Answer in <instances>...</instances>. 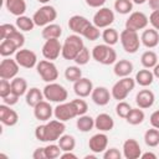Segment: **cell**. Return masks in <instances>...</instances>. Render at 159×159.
<instances>
[{
    "label": "cell",
    "instance_id": "6da1fadb",
    "mask_svg": "<svg viewBox=\"0 0 159 159\" xmlns=\"http://www.w3.org/2000/svg\"><path fill=\"white\" fill-rule=\"evenodd\" d=\"M66 125L62 120L53 119L47 120L46 124H41L35 129V137L40 142H55L65 133Z\"/></svg>",
    "mask_w": 159,
    "mask_h": 159
},
{
    "label": "cell",
    "instance_id": "7a4b0ae2",
    "mask_svg": "<svg viewBox=\"0 0 159 159\" xmlns=\"http://www.w3.org/2000/svg\"><path fill=\"white\" fill-rule=\"evenodd\" d=\"M84 47V43H83V40L81 37V35H77V34H73V35H70L66 37L63 45H62V57L65 60H68V61H73L75 57L80 53V51Z\"/></svg>",
    "mask_w": 159,
    "mask_h": 159
},
{
    "label": "cell",
    "instance_id": "3957f363",
    "mask_svg": "<svg viewBox=\"0 0 159 159\" xmlns=\"http://www.w3.org/2000/svg\"><path fill=\"white\" fill-rule=\"evenodd\" d=\"M92 57L94 61L102 65H112L117 62V52L112 46L107 43L96 45L92 48Z\"/></svg>",
    "mask_w": 159,
    "mask_h": 159
},
{
    "label": "cell",
    "instance_id": "277c9868",
    "mask_svg": "<svg viewBox=\"0 0 159 159\" xmlns=\"http://www.w3.org/2000/svg\"><path fill=\"white\" fill-rule=\"evenodd\" d=\"M135 86V80L128 77H122L119 81H117L111 91V94L114 99L117 101H123L128 97V94L134 89Z\"/></svg>",
    "mask_w": 159,
    "mask_h": 159
},
{
    "label": "cell",
    "instance_id": "5b68a950",
    "mask_svg": "<svg viewBox=\"0 0 159 159\" xmlns=\"http://www.w3.org/2000/svg\"><path fill=\"white\" fill-rule=\"evenodd\" d=\"M43 96L48 102H56V103H62L66 102L68 93L67 89L56 82H50L43 87Z\"/></svg>",
    "mask_w": 159,
    "mask_h": 159
},
{
    "label": "cell",
    "instance_id": "8992f818",
    "mask_svg": "<svg viewBox=\"0 0 159 159\" xmlns=\"http://www.w3.org/2000/svg\"><path fill=\"white\" fill-rule=\"evenodd\" d=\"M119 40H120V43H122L124 51L128 53H135L139 50L140 43H142L138 32L133 31V30H128V29H124L120 32Z\"/></svg>",
    "mask_w": 159,
    "mask_h": 159
},
{
    "label": "cell",
    "instance_id": "52a82bcc",
    "mask_svg": "<svg viewBox=\"0 0 159 159\" xmlns=\"http://www.w3.org/2000/svg\"><path fill=\"white\" fill-rule=\"evenodd\" d=\"M57 17V11L53 6L50 5H43L40 7L32 16L34 22L36 26H46L48 24H52Z\"/></svg>",
    "mask_w": 159,
    "mask_h": 159
},
{
    "label": "cell",
    "instance_id": "ba28073f",
    "mask_svg": "<svg viewBox=\"0 0 159 159\" xmlns=\"http://www.w3.org/2000/svg\"><path fill=\"white\" fill-rule=\"evenodd\" d=\"M36 70H37V73L40 75V77L50 83V82H55L58 77V71H57V67L55 66V63L52 61H48V60H42L40 62H37L36 65Z\"/></svg>",
    "mask_w": 159,
    "mask_h": 159
},
{
    "label": "cell",
    "instance_id": "9c48e42d",
    "mask_svg": "<svg viewBox=\"0 0 159 159\" xmlns=\"http://www.w3.org/2000/svg\"><path fill=\"white\" fill-rule=\"evenodd\" d=\"M149 24V17L142 12V11H134L129 15V17L125 21V29L138 31V30H144Z\"/></svg>",
    "mask_w": 159,
    "mask_h": 159
},
{
    "label": "cell",
    "instance_id": "30bf717a",
    "mask_svg": "<svg viewBox=\"0 0 159 159\" xmlns=\"http://www.w3.org/2000/svg\"><path fill=\"white\" fill-rule=\"evenodd\" d=\"M114 22V12L109 7H99L93 15V24L98 29H107Z\"/></svg>",
    "mask_w": 159,
    "mask_h": 159
},
{
    "label": "cell",
    "instance_id": "8fae6325",
    "mask_svg": "<svg viewBox=\"0 0 159 159\" xmlns=\"http://www.w3.org/2000/svg\"><path fill=\"white\" fill-rule=\"evenodd\" d=\"M53 116L56 117V119L62 120V122H67L77 116V112L72 104V102H62L58 103L55 108H53Z\"/></svg>",
    "mask_w": 159,
    "mask_h": 159
},
{
    "label": "cell",
    "instance_id": "7c38bea8",
    "mask_svg": "<svg viewBox=\"0 0 159 159\" xmlns=\"http://www.w3.org/2000/svg\"><path fill=\"white\" fill-rule=\"evenodd\" d=\"M15 60L24 68H32L37 65V56L34 51L27 48H20L15 53Z\"/></svg>",
    "mask_w": 159,
    "mask_h": 159
},
{
    "label": "cell",
    "instance_id": "4fadbf2b",
    "mask_svg": "<svg viewBox=\"0 0 159 159\" xmlns=\"http://www.w3.org/2000/svg\"><path fill=\"white\" fill-rule=\"evenodd\" d=\"M61 53H62V45L60 43L58 39H51L45 41L42 46V55L46 60L48 61L57 60Z\"/></svg>",
    "mask_w": 159,
    "mask_h": 159
},
{
    "label": "cell",
    "instance_id": "5bb4252c",
    "mask_svg": "<svg viewBox=\"0 0 159 159\" xmlns=\"http://www.w3.org/2000/svg\"><path fill=\"white\" fill-rule=\"evenodd\" d=\"M20 65L16 60L12 58H4L0 62V78L2 80H12L19 73Z\"/></svg>",
    "mask_w": 159,
    "mask_h": 159
},
{
    "label": "cell",
    "instance_id": "9a60e30c",
    "mask_svg": "<svg viewBox=\"0 0 159 159\" xmlns=\"http://www.w3.org/2000/svg\"><path fill=\"white\" fill-rule=\"evenodd\" d=\"M107 145H108V137L104 133H97V134L92 135L88 140L89 150L96 154L103 153L107 149Z\"/></svg>",
    "mask_w": 159,
    "mask_h": 159
},
{
    "label": "cell",
    "instance_id": "2e32d148",
    "mask_svg": "<svg viewBox=\"0 0 159 159\" xmlns=\"http://www.w3.org/2000/svg\"><path fill=\"white\" fill-rule=\"evenodd\" d=\"M52 114H53V108L51 107L48 101H41L39 104L34 107V116L39 120L47 122L51 119Z\"/></svg>",
    "mask_w": 159,
    "mask_h": 159
},
{
    "label": "cell",
    "instance_id": "e0dca14e",
    "mask_svg": "<svg viewBox=\"0 0 159 159\" xmlns=\"http://www.w3.org/2000/svg\"><path fill=\"white\" fill-rule=\"evenodd\" d=\"M142 155V149L135 139H127L123 143V157L125 159H138Z\"/></svg>",
    "mask_w": 159,
    "mask_h": 159
},
{
    "label": "cell",
    "instance_id": "ac0fdd59",
    "mask_svg": "<svg viewBox=\"0 0 159 159\" xmlns=\"http://www.w3.org/2000/svg\"><path fill=\"white\" fill-rule=\"evenodd\" d=\"M11 106H7V104H0V122L4 124V125H7V127H12L17 123L19 120V116L17 113L10 108Z\"/></svg>",
    "mask_w": 159,
    "mask_h": 159
},
{
    "label": "cell",
    "instance_id": "d6986e66",
    "mask_svg": "<svg viewBox=\"0 0 159 159\" xmlns=\"http://www.w3.org/2000/svg\"><path fill=\"white\" fill-rule=\"evenodd\" d=\"M73 91L80 98L88 97L93 91V83L89 78H80L78 81L73 82Z\"/></svg>",
    "mask_w": 159,
    "mask_h": 159
},
{
    "label": "cell",
    "instance_id": "ffe728a7",
    "mask_svg": "<svg viewBox=\"0 0 159 159\" xmlns=\"http://www.w3.org/2000/svg\"><path fill=\"white\" fill-rule=\"evenodd\" d=\"M89 24H92V22H89L88 19H86L84 16H81V15H73L68 20V27H70V30H72L75 34L81 35V36L84 32V30L88 27Z\"/></svg>",
    "mask_w": 159,
    "mask_h": 159
},
{
    "label": "cell",
    "instance_id": "44dd1931",
    "mask_svg": "<svg viewBox=\"0 0 159 159\" xmlns=\"http://www.w3.org/2000/svg\"><path fill=\"white\" fill-rule=\"evenodd\" d=\"M154 101H155V96L150 89H142L135 96V103L142 109L150 108L154 104Z\"/></svg>",
    "mask_w": 159,
    "mask_h": 159
},
{
    "label": "cell",
    "instance_id": "7402d4cb",
    "mask_svg": "<svg viewBox=\"0 0 159 159\" xmlns=\"http://www.w3.org/2000/svg\"><path fill=\"white\" fill-rule=\"evenodd\" d=\"M111 93H109V91H108V88H106V87H96V88H93V91H92V93H91V98H92V101L97 104V106H106V104H108L109 103V99H111Z\"/></svg>",
    "mask_w": 159,
    "mask_h": 159
},
{
    "label": "cell",
    "instance_id": "603a6c76",
    "mask_svg": "<svg viewBox=\"0 0 159 159\" xmlns=\"http://www.w3.org/2000/svg\"><path fill=\"white\" fill-rule=\"evenodd\" d=\"M140 42L147 48H154L159 43V34L155 29H145L140 36Z\"/></svg>",
    "mask_w": 159,
    "mask_h": 159
},
{
    "label": "cell",
    "instance_id": "cb8c5ba5",
    "mask_svg": "<svg viewBox=\"0 0 159 159\" xmlns=\"http://www.w3.org/2000/svg\"><path fill=\"white\" fill-rule=\"evenodd\" d=\"M94 127L99 130V132H109L113 129L114 127V120L113 118L107 114V113H101L96 117L94 119Z\"/></svg>",
    "mask_w": 159,
    "mask_h": 159
},
{
    "label": "cell",
    "instance_id": "d4e9b609",
    "mask_svg": "<svg viewBox=\"0 0 159 159\" xmlns=\"http://www.w3.org/2000/svg\"><path fill=\"white\" fill-rule=\"evenodd\" d=\"M113 72L118 77H128L133 72V63L128 60H119L114 63Z\"/></svg>",
    "mask_w": 159,
    "mask_h": 159
},
{
    "label": "cell",
    "instance_id": "484cf974",
    "mask_svg": "<svg viewBox=\"0 0 159 159\" xmlns=\"http://www.w3.org/2000/svg\"><path fill=\"white\" fill-rule=\"evenodd\" d=\"M5 6L6 10L15 16H21L26 11L25 0H5Z\"/></svg>",
    "mask_w": 159,
    "mask_h": 159
},
{
    "label": "cell",
    "instance_id": "4316f807",
    "mask_svg": "<svg viewBox=\"0 0 159 159\" xmlns=\"http://www.w3.org/2000/svg\"><path fill=\"white\" fill-rule=\"evenodd\" d=\"M135 83H138L142 87H148L153 83L154 81V75L152 71H149V68H144V70H139L135 75Z\"/></svg>",
    "mask_w": 159,
    "mask_h": 159
},
{
    "label": "cell",
    "instance_id": "83f0119b",
    "mask_svg": "<svg viewBox=\"0 0 159 159\" xmlns=\"http://www.w3.org/2000/svg\"><path fill=\"white\" fill-rule=\"evenodd\" d=\"M45 96H43V92H41L37 87H32L30 89H27L26 94H25V99H26V103L30 106V107H35L36 104H39L41 101H43Z\"/></svg>",
    "mask_w": 159,
    "mask_h": 159
},
{
    "label": "cell",
    "instance_id": "f1b7e54d",
    "mask_svg": "<svg viewBox=\"0 0 159 159\" xmlns=\"http://www.w3.org/2000/svg\"><path fill=\"white\" fill-rule=\"evenodd\" d=\"M42 37L45 40H51V39H60V36L62 35V29L60 25L57 24H48L43 27L42 32H41Z\"/></svg>",
    "mask_w": 159,
    "mask_h": 159
},
{
    "label": "cell",
    "instance_id": "f546056e",
    "mask_svg": "<svg viewBox=\"0 0 159 159\" xmlns=\"http://www.w3.org/2000/svg\"><path fill=\"white\" fill-rule=\"evenodd\" d=\"M11 92L19 97L26 94L27 92V82L22 77H15L11 81Z\"/></svg>",
    "mask_w": 159,
    "mask_h": 159
},
{
    "label": "cell",
    "instance_id": "4dcf8cb0",
    "mask_svg": "<svg viewBox=\"0 0 159 159\" xmlns=\"http://www.w3.org/2000/svg\"><path fill=\"white\" fill-rule=\"evenodd\" d=\"M76 125H77V128H78L80 132L87 133V132L92 130V128L94 127V119L91 116L82 114V116L78 117V119L76 122Z\"/></svg>",
    "mask_w": 159,
    "mask_h": 159
},
{
    "label": "cell",
    "instance_id": "1f68e13d",
    "mask_svg": "<svg viewBox=\"0 0 159 159\" xmlns=\"http://www.w3.org/2000/svg\"><path fill=\"white\" fill-rule=\"evenodd\" d=\"M144 118H145L144 112L142 111V108L138 107V108H132L125 119H127V122H128L129 124H132V125H138V124L143 123Z\"/></svg>",
    "mask_w": 159,
    "mask_h": 159
},
{
    "label": "cell",
    "instance_id": "d6a6232c",
    "mask_svg": "<svg viewBox=\"0 0 159 159\" xmlns=\"http://www.w3.org/2000/svg\"><path fill=\"white\" fill-rule=\"evenodd\" d=\"M58 145L62 152H72L76 147L75 137L70 134H62L58 139Z\"/></svg>",
    "mask_w": 159,
    "mask_h": 159
},
{
    "label": "cell",
    "instance_id": "836d02e7",
    "mask_svg": "<svg viewBox=\"0 0 159 159\" xmlns=\"http://www.w3.org/2000/svg\"><path fill=\"white\" fill-rule=\"evenodd\" d=\"M102 39H103L104 43H107V45H109V46H113V45H116V43L118 42V40H119V34H118V31H117L116 29H113V27H107V29H104L103 32H102Z\"/></svg>",
    "mask_w": 159,
    "mask_h": 159
},
{
    "label": "cell",
    "instance_id": "e575fe53",
    "mask_svg": "<svg viewBox=\"0 0 159 159\" xmlns=\"http://www.w3.org/2000/svg\"><path fill=\"white\" fill-rule=\"evenodd\" d=\"M35 26V22H34V19L32 17H29V16H25V15H21V16H17L16 19V27L20 30V31H31Z\"/></svg>",
    "mask_w": 159,
    "mask_h": 159
},
{
    "label": "cell",
    "instance_id": "d590c367",
    "mask_svg": "<svg viewBox=\"0 0 159 159\" xmlns=\"http://www.w3.org/2000/svg\"><path fill=\"white\" fill-rule=\"evenodd\" d=\"M16 50H19L17 46L9 39L2 40L1 43H0V55L2 57H7V56H11V55L16 53L17 52Z\"/></svg>",
    "mask_w": 159,
    "mask_h": 159
},
{
    "label": "cell",
    "instance_id": "8d00e7d4",
    "mask_svg": "<svg viewBox=\"0 0 159 159\" xmlns=\"http://www.w3.org/2000/svg\"><path fill=\"white\" fill-rule=\"evenodd\" d=\"M140 62L144 68H153L158 63V56L154 51H145L140 57Z\"/></svg>",
    "mask_w": 159,
    "mask_h": 159
},
{
    "label": "cell",
    "instance_id": "74e56055",
    "mask_svg": "<svg viewBox=\"0 0 159 159\" xmlns=\"http://www.w3.org/2000/svg\"><path fill=\"white\" fill-rule=\"evenodd\" d=\"M144 142L148 147H152V148L159 145V129L154 127L152 129H148L144 133Z\"/></svg>",
    "mask_w": 159,
    "mask_h": 159
},
{
    "label": "cell",
    "instance_id": "f35d334b",
    "mask_svg": "<svg viewBox=\"0 0 159 159\" xmlns=\"http://www.w3.org/2000/svg\"><path fill=\"white\" fill-rule=\"evenodd\" d=\"M114 10L122 15L129 14L133 10V1L132 0H116L114 1Z\"/></svg>",
    "mask_w": 159,
    "mask_h": 159
},
{
    "label": "cell",
    "instance_id": "ab89813d",
    "mask_svg": "<svg viewBox=\"0 0 159 159\" xmlns=\"http://www.w3.org/2000/svg\"><path fill=\"white\" fill-rule=\"evenodd\" d=\"M65 77L70 82H76L82 78V71L78 66H68L65 70Z\"/></svg>",
    "mask_w": 159,
    "mask_h": 159
},
{
    "label": "cell",
    "instance_id": "60d3db41",
    "mask_svg": "<svg viewBox=\"0 0 159 159\" xmlns=\"http://www.w3.org/2000/svg\"><path fill=\"white\" fill-rule=\"evenodd\" d=\"M99 35H101L99 29H98L94 24H89L88 27H87V29L84 30V32L82 34V36H83L84 39L89 40V41H96V40H98V39H99Z\"/></svg>",
    "mask_w": 159,
    "mask_h": 159
},
{
    "label": "cell",
    "instance_id": "b9f144b4",
    "mask_svg": "<svg viewBox=\"0 0 159 159\" xmlns=\"http://www.w3.org/2000/svg\"><path fill=\"white\" fill-rule=\"evenodd\" d=\"M91 56H92V53L89 52V50H88L87 47H83V48L80 51V53L75 57L73 61L76 62V65H78V66H83V65H87V63H88Z\"/></svg>",
    "mask_w": 159,
    "mask_h": 159
},
{
    "label": "cell",
    "instance_id": "7bdbcfd3",
    "mask_svg": "<svg viewBox=\"0 0 159 159\" xmlns=\"http://www.w3.org/2000/svg\"><path fill=\"white\" fill-rule=\"evenodd\" d=\"M61 148L57 144H48L47 147H45V154H46V159H56L61 157Z\"/></svg>",
    "mask_w": 159,
    "mask_h": 159
},
{
    "label": "cell",
    "instance_id": "ee69618b",
    "mask_svg": "<svg viewBox=\"0 0 159 159\" xmlns=\"http://www.w3.org/2000/svg\"><path fill=\"white\" fill-rule=\"evenodd\" d=\"M130 109H132L130 104L127 103V102H124V101H119L118 104L116 106V113H117V116L120 117V118H124V119L127 118V116L130 112Z\"/></svg>",
    "mask_w": 159,
    "mask_h": 159
},
{
    "label": "cell",
    "instance_id": "f6af8a7d",
    "mask_svg": "<svg viewBox=\"0 0 159 159\" xmlns=\"http://www.w3.org/2000/svg\"><path fill=\"white\" fill-rule=\"evenodd\" d=\"M71 102H72V104H73V107H75V109H76L78 117L82 116V114H86V112L88 111V106H87L86 101L80 99V98H76V99H73V101H71Z\"/></svg>",
    "mask_w": 159,
    "mask_h": 159
},
{
    "label": "cell",
    "instance_id": "bcb514c9",
    "mask_svg": "<svg viewBox=\"0 0 159 159\" xmlns=\"http://www.w3.org/2000/svg\"><path fill=\"white\" fill-rule=\"evenodd\" d=\"M16 30H17V27L14 26V25H11V24H2V25L0 26V36H1L2 40H5V39H7L11 34H14Z\"/></svg>",
    "mask_w": 159,
    "mask_h": 159
},
{
    "label": "cell",
    "instance_id": "7dc6e473",
    "mask_svg": "<svg viewBox=\"0 0 159 159\" xmlns=\"http://www.w3.org/2000/svg\"><path fill=\"white\" fill-rule=\"evenodd\" d=\"M7 39L11 40V41L17 46V48H21V47L24 46V43H25V36H24L19 30H16L14 34H11Z\"/></svg>",
    "mask_w": 159,
    "mask_h": 159
},
{
    "label": "cell",
    "instance_id": "c3c4849f",
    "mask_svg": "<svg viewBox=\"0 0 159 159\" xmlns=\"http://www.w3.org/2000/svg\"><path fill=\"white\" fill-rule=\"evenodd\" d=\"M11 93V82L9 80H2L0 81V97L4 98Z\"/></svg>",
    "mask_w": 159,
    "mask_h": 159
},
{
    "label": "cell",
    "instance_id": "681fc988",
    "mask_svg": "<svg viewBox=\"0 0 159 159\" xmlns=\"http://www.w3.org/2000/svg\"><path fill=\"white\" fill-rule=\"evenodd\" d=\"M103 158L104 159H120L122 153L117 148H109L103 152Z\"/></svg>",
    "mask_w": 159,
    "mask_h": 159
},
{
    "label": "cell",
    "instance_id": "f907efd6",
    "mask_svg": "<svg viewBox=\"0 0 159 159\" xmlns=\"http://www.w3.org/2000/svg\"><path fill=\"white\" fill-rule=\"evenodd\" d=\"M149 22L153 26V29L159 31V10H155L149 15Z\"/></svg>",
    "mask_w": 159,
    "mask_h": 159
},
{
    "label": "cell",
    "instance_id": "816d5d0a",
    "mask_svg": "<svg viewBox=\"0 0 159 159\" xmlns=\"http://www.w3.org/2000/svg\"><path fill=\"white\" fill-rule=\"evenodd\" d=\"M17 101H19V96L14 94L12 92H11L9 96H6V97L2 98V102H4L5 104H7V106H14V104L17 103Z\"/></svg>",
    "mask_w": 159,
    "mask_h": 159
},
{
    "label": "cell",
    "instance_id": "f5cc1de1",
    "mask_svg": "<svg viewBox=\"0 0 159 159\" xmlns=\"http://www.w3.org/2000/svg\"><path fill=\"white\" fill-rule=\"evenodd\" d=\"M149 120H150L152 127H154V128L159 129V109H158V111H154V112L150 114Z\"/></svg>",
    "mask_w": 159,
    "mask_h": 159
},
{
    "label": "cell",
    "instance_id": "db71d44e",
    "mask_svg": "<svg viewBox=\"0 0 159 159\" xmlns=\"http://www.w3.org/2000/svg\"><path fill=\"white\" fill-rule=\"evenodd\" d=\"M32 158L34 159H46L45 148H37V149H35V152L32 153Z\"/></svg>",
    "mask_w": 159,
    "mask_h": 159
},
{
    "label": "cell",
    "instance_id": "11a10c76",
    "mask_svg": "<svg viewBox=\"0 0 159 159\" xmlns=\"http://www.w3.org/2000/svg\"><path fill=\"white\" fill-rule=\"evenodd\" d=\"M107 0H86V4L91 7H102Z\"/></svg>",
    "mask_w": 159,
    "mask_h": 159
},
{
    "label": "cell",
    "instance_id": "9f6ffc18",
    "mask_svg": "<svg viewBox=\"0 0 159 159\" xmlns=\"http://www.w3.org/2000/svg\"><path fill=\"white\" fill-rule=\"evenodd\" d=\"M60 158H62V159H77V155L76 154H73L72 152H65L63 154H61V157Z\"/></svg>",
    "mask_w": 159,
    "mask_h": 159
},
{
    "label": "cell",
    "instance_id": "6f0895ef",
    "mask_svg": "<svg viewBox=\"0 0 159 159\" xmlns=\"http://www.w3.org/2000/svg\"><path fill=\"white\" fill-rule=\"evenodd\" d=\"M148 2H149V6L153 11L159 10V0H148Z\"/></svg>",
    "mask_w": 159,
    "mask_h": 159
},
{
    "label": "cell",
    "instance_id": "680465c9",
    "mask_svg": "<svg viewBox=\"0 0 159 159\" xmlns=\"http://www.w3.org/2000/svg\"><path fill=\"white\" fill-rule=\"evenodd\" d=\"M140 158H142V159H148V158H152V159H157V155H155L154 153H152V152H148V153H144V154H142V155H140Z\"/></svg>",
    "mask_w": 159,
    "mask_h": 159
},
{
    "label": "cell",
    "instance_id": "91938a15",
    "mask_svg": "<svg viewBox=\"0 0 159 159\" xmlns=\"http://www.w3.org/2000/svg\"><path fill=\"white\" fill-rule=\"evenodd\" d=\"M153 75H154V77L159 78V63H157V65L153 67Z\"/></svg>",
    "mask_w": 159,
    "mask_h": 159
},
{
    "label": "cell",
    "instance_id": "94428289",
    "mask_svg": "<svg viewBox=\"0 0 159 159\" xmlns=\"http://www.w3.org/2000/svg\"><path fill=\"white\" fill-rule=\"evenodd\" d=\"M132 1H133V4H137V5H142V4L147 2L148 0H132Z\"/></svg>",
    "mask_w": 159,
    "mask_h": 159
},
{
    "label": "cell",
    "instance_id": "6125c7cd",
    "mask_svg": "<svg viewBox=\"0 0 159 159\" xmlns=\"http://www.w3.org/2000/svg\"><path fill=\"white\" fill-rule=\"evenodd\" d=\"M37 1H39V2H41V4H47L50 0H37Z\"/></svg>",
    "mask_w": 159,
    "mask_h": 159
}]
</instances>
